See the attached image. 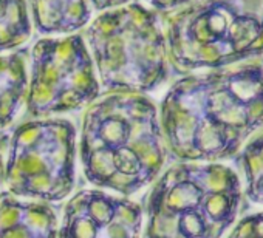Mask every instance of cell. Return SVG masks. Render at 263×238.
Wrapping results in <instances>:
<instances>
[{
	"mask_svg": "<svg viewBox=\"0 0 263 238\" xmlns=\"http://www.w3.org/2000/svg\"><path fill=\"white\" fill-rule=\"evenodd\" d=\"M158 116L174 160H229L263 127V65L184 74L166 91Z\"/></svg>",
	"mask_w": 263,
	"mask_h": 238,
	"instance_id": "1",
	"label": "cell"
},
{
	"mask_svg": "<svg viewBox=\"0 0 263 238\" xmlns=\"http://www.w3.org/2000/svg\"><path fill=\"white\" fill-rule=\"evenodd\" d=\"M78 160L96 189L134 196L149 187L169 160L157 104L141 93H101L84 108Z\"/></svg>",
	"mask_w": 263,
	"mask_h": 238,
	"instance_id": "2",
	"label": "cell"
},
{
	"mask_svg": "<svg viewBox=\"0 0 263 238\" xmlns=\"http://www.w3.org/2000/svg\"><path fill=\"white\" fill-rule=\"evenodd\" d=\"M241 201V183L234 169L178 161L161 172L141 201L143 238H223Z\"/></svg>",
	"mask_w": 263,
	"mask_h": 238,
	"instance_id": "3",
	"label": "cell"
},
{
	"mask_svg": "<svg viewBox=\"0 0 263 238\" xmlns=\"http://www.w3.org/2000/svg\"><path fill=\"white\" fill-rule=\"evenodd\" d=\"M160 17L169 65L178 74L263 54V0H192Z\"/></svg>",
	"mask_w": 263,
	"mask_h": 238,
	"instance_id": "4",
	"label": "cell"
},
{
	"mask_svg": "<svg viewBox=\"0 0 263 238\" xmlns=\"http://www.w3.org/2000/svg\"><path fill=\"white\" fill-rule=\"evenodd\" d=\"M102 93H141L171 76L161 17L141 2L101 11L84 30Z\"/></svg>",
	"mask_w": 263,
	"mask_h": 238,
	"instance_id": "5",
	"label": "cell"
},
{
	"mask_svg": "<svg viewBox=\"0 0 263 238\" xmlns=\"http://www.w3.org/2000/svg\"><path fill=\"white\" fill-rule=\"evenodd\" d=\"M78 181V130L71 119L25 117L10 132L5 190L34 201L59 204Z\"/></svg>",
	"mask_w": 263,
	"mask_h": 238,
	"instance_id": "6",
	"label": "cell"
},
{
	"mask_svg": "<svg viewBox=\"0 0 263 238\" xmlns=\"http://www.w3.org/2000/svg\"><path fill=\"white\" fill-rule=\"evenodd\" d=\"M101 93L93 59L81 33L42 37L30 48L25 117L76 113Z\"/></svg>",
	"mask_w": 263,
	"mask_h": 238,
	"instance_id": "7",
	"label": "cell"
},
{
	"mask_svg": "<svg viewBox=\"0 0 263 238\" xmlns=\"http://www.w3.org/2000/svg\"><path fill=\"white\" fill-rule=\"evenodd\" d=\"M141 203L102 189L73 192L59 216L58 238H143Z\"/></svg>",
	"mask_w": 263,
	"mask_h": 238,
	"instance_id": "8",
	"label": "cell"
},
{
	"mask_svg": "<svg viewBox=\"0 0 263 238\" xmlns=\"http://www.w3.org/2000/svg\"><path fill=\"white\" fill-rule=\"evenodd\" d=\"M56 206L25 200L7 190L0 195V238H58Z\"/></svg>",
	"mask_w": 263,
	"mask_h": 238,
	"instance_id": "9",
	"label": "cell"
},
{
	"mask_svg": "<svg viewBox=\"0 0 263 238\" xmlns=\"http://www.w3.org/2000/svg\"><path fill=\"white\" fill-rule=\"evenodd\" d=\"M33 30L44 36L82 31L91 21L90 0H27Z\"/></svg>",
	"mask_w": 263,
	"mask_h": 238,
	"instance_id": "10",
	"label": "cell"
},
{
	"mask_svg": "<svg viewBox=\"0 0 263 238\" xmlns=\"http://www.w3.org/2000/svg\"><path fill=\"white\" fill-rule=\"evenodd\" d=\"M28 54L30 48L27 47L0 53V130L8 129L25 107Z\"/></svg>",
	"mask_w": 263,
	"mask_h": 238,
	"instance_id": "11",
	"label": "cell"
},
{
	"mask_svg": "<svg viewBox=\"0 0 263 238\" xmlns=\"http://www.w3.org/2000/svg\"><path fill=\"white\" fill-rule=\"evenodd\" d=\"M31 34L27 0H0V53L27 47Z\"/></svg>",
	"mask_w": 263,
	"mask_h": 238,
	"instance_id": "12",
	"label": "cell"
},
{
	"mask_svg": "<svg viewBox=\"0 0 263 238\" xmlns=\"http://www.w3.org/2000/svg\"><path fill=\"white\" fill-rule=\"evenodd\" d=\"M237 166L245 178L246 196L252 203L263 204V132L240 152Z\"/></svg>",
	"mask_w": 263,
	"mask_h": 238,
	"instance_id": "13",
	"label": "cell"
},
{
	"mask_svg": "<svg viewBox=\"0 0 263 238\" xmlns=\"http://www.w3.org/2000/svg\"><path fill=\"white\" fill-rule=\"evenodd\" d=\"M228 238H263V210L243 216Z\"/></svg>",
	"mask_w": 263,
	"mask_h": 238,
	"instance_id": "14",
	"label": "cell"
},
{
	"mask_svg": "<svg viewBox=\"0 0 263 238\" xmlns=\"http://www.w3.org/2000/svg\"><path fill=\"white\" fill-rule=\"evenodd\" d=\"M189 2H192V0H141L143 5H146L147 8H151L160 14L181 8V7L187 5Z\"/></svg>",
	"mask_w": 263,
	"mask_h": 238,
	"instance_id": "15",
	"label": "cell"
},
{
	"mask_svg": "<svg viewBox=\"0 0 263 238\" xmlns=\"http://www.w3.org/2000/svg\"><path fill=\"white\" fill-rule=\"evenodd\" d=\"M10 144V132L0 130V195L5 190V160Z\"/></svg>",
	"mask_w": 263,
	"mask_h": 238,
	"instance_id": "16",
	"label": "cell"
},
{
	"mask_svg": "<svg viewBox=\"0 0 263 238\" xmlns=\"http://www.w3.org/2000/svg\"><path fill=\"white\" fill-rule=\"evenodd\" d=\"M90 2H91L93 10H96V11H105V10H111V8L125 5V4L132 2V0H90Z\"/></svg>",
	"mask_w": 263,
	"mask_h": 238,
	"instance_id": "17",
	"label": "cell"
}]
</instances>
